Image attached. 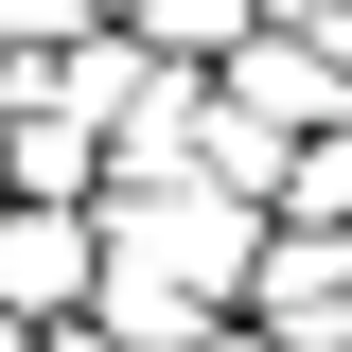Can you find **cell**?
<instances>
[{"label": "cell", "mask_w": 352, "mask_h": 352, "mask_svg": "<svg viewBox=\"0 0 352 352\" xmlns=\"http://www.w3.org/2000/svg\"><path fill=\"white\" fill-rule=\"evenodd\" d=\"M282 212H300V229H352V124H335V141L300 159V194H282Z\"/></svg>", "instance_id": "5b68a950"}, {"label": "cell", "mask_w": 352, "mask_h": 352, "mask_svg": "<svg viewBox=\"0 0 352 352\" xmlns=\"http://www.w3.org/2000/svg\"><path fill=\"white\" fill-rule=\"evenodd\" d=\"M212 88H229V106H247L264 141H300V159H317V141L352 124V71H335V53H317V36H247V53H229Z\"/></svg>", "instance_id": "7a4b0ae2"}, {"label": "cell", "mask_w": 352, "mask_h": 352, "mask_svg": "<svg viewBox=\"0 0 352 352\" xmlns=\"http://www.w3.org/2000/svg\"><path fill=\"white\" fill-rule=\"evenodd\" d=\"M159 88H176V53H141L124 18L53 53V106H71V124H106V141H141V124H159Z\"/></svg>", "instance_id": "3957f363"}, {"label": "cell", "mask_w": 352, "mask_h": 352, "mask_svg": "<svg viewBox=\"0 0 352 352\" xmlns=\"http://www.w3.org/2000/svg\"><path fill=\"white\" fill-rule=\"evenodd\" d=\"M0 36L18 53H71V36H106V18H88V0H0Z\"/></svg>", "instance_id": "8992f818"}, {"label": "cell", "mask_w": 352, "mask_h": 352, "mask_svg": "<svg viewBox=\"0 0 352 352\" xmlns=\"http://www.w3.org/2000/svg\"><path fill=\"white\" fill-rule=\"evenodd\" d=\"M247 335L264 352H352V229H264V282H247Z\"/></svg>", "instance_id": "6da1fadb"}, {"label": "cell", "mask_w": 352, "mask_h": 352, "mask_svg": "<svg viewBox=\"0 0 352 352\" xmlns=\"http://www.w3.org/2000/svg\"><path fill=\"white\" fill-rule=\"evenodd\" d=\"M124 36H141V53H176V71H229V53L264 36V0H141Z\"/></svg>", "instance_id": "277c9868"}, {"label": "cell", "mask_w": 352, "mask_h": 352, "mask_svg": "<svg viewBox=\"0 0 352 352\" xmlns=\"http://www.w3.org/2000/svg\"><path fill=\"white\" fill-rule=\"evenodd\" d=\"M88 18H141V0H88Z\"/></svg>", "instance_id": "ba28073f"}, {"label": "cell", "mask_w": 352, "mask_h": 352, "mask_svg": "<svg viewBox=\"0 0 352 352\" xmlns=\"http://www.w3.org/2000/svg\"><path fill=\"white\" fill-rule=\"evenodd\" d=\"M335 18H352V0H264V36H335Z\"/></svg>", "instance_id": "52a82bcc"}]
</instances>
